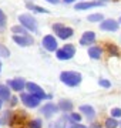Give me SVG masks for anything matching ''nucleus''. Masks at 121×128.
<instances>
[{
	"instance_id": "obj_13",
	"label": "nucleus",
	"mask_w": 121,
	"mask_h": 128,
	"mask_svg": "<svg viewBox=\"0 0 121 128\" xmlns=\"http://www.w3.org/2000/svg\"><path fill=\"white\" fill-rule=\"evenodd\" d=\"M94 41H96V33L94 32H86L81 36L80 38V44L81 46H88V44H93Z\"/></svg>"
},
{
	"instance_id": "obj_34",
	"label": "nucleus",
	"mask_w": 121,
	"mask_h": 128,
	"mask_svg": "<svg viewBox=\"0 0 121 128\" xmlns=\"http://www.w3.org/2000/svg\"><path fill=\"white\" fill-rule=\"evenodd\" d=\"M2 104H3V101L0 100V108H2Z\"/></svg>"
},
{
	"instance_id": "obj_21",
	"label": "nucleus",
	"mask_w": 121,
	"mask_h": 128,
	"mask_svg": "<svg viewBox=\"0 0 121 128\" xmlns=\"http://www.w3.org/2000/svg\"><path fill=\"white\" fill-rule=\"evenodd\" d=\"M27 7H28V9H33L34 12H37V13H48V10L44 9V7H40V6L30 4V3H27Z\"/></svg>"
},
{
	"instance_id": "obj_17",
	"label": "nucleus",
	"mask_w": 121,
	"mask_h": 128,
	"mask_svg": "<svg viewBox=\"0 0 121 128\" xmlns=\"http://www.w3.org/2000/svg\"><path fill=\"white\" fill-rule=\"evenodd\" d=\"M9 98H12V96H10V90H9V86L0 84V100H9Z\"/></svg>"
},
{
	"instance_id": "obj_4",
	"label": "nucleus",
	"mask_w": 121,
	"mask_h": 128,
	"mask_svg": "<svg viewBox=\"0 0 121 128\" xmlns=\"http://www.w3.org/2000/svg\"><path fill=\"white\" fill-rule=\"evenodd\" d=\"M53 30H54V33L57 34V37H60V38H63V40L70 38V37L74 34V32H73L71 27H67V26L60 24V23L54 24V26H53Z\"/></svg>"
},
{
	"instance_id": "obj_24",
	"label": "nucleus",
	"mask_w": 121,
	"mask_h": 128,
	"mask_svg": "<svg viewBox=\"0 0 121 128\" xmlns=\"http://www.w3.org/2000/svg\"><path fill=\"white\" fill-rule=\"evenodd\" d=\"M107 48H108V51H110V54H111V56H118V48H117L116 46H112V44H108Z\"/></svg>"
},
{
	"instance_id": "obj_30",
	"label": "nucleus",
	"mask_w": 121,
	"mask_h": 128,
	"mask_svg": "<svg viewBox=\"0 0 121 128\" xmlns=\"http://www.w3.org/2000/svg\"><path fill=\"white\" fill-rule=\"evenodd\" d=\"M90 128H101V125H100V124H91Z\"/></svg>"
},
{
	"instance_id": "obj_35",
	"label": "nucleus",
	"mask_w": 121,
	"mask_h": 128,
	"mask_svg": "<svg viewBox=\"0 0 121 128\" xmlns=\"http://www.w3.org/2000/svg\"><path fill=\"white\" fill-rule=\"evenodd\" d=\"M97 2H100V0H97ZM101 2H106V0H101Z\"/></svg>"
},
{
	"instance_id": "obj_3",
	"label": "nucleus",
	"mask_w": 121,
	"mask_h": 128,
	"mask_svg": "<svg viewBox=\"0 0 121 128\" xmlns=\"http://www.w3.org/2000/svg\"><path fill=\"white\" fill-rule=\"evenodd\" d=\"M76 54V47L73 44H66L63 48H58L56 51V56L58 60H70Z\"/></svg>"
},
{
	"instance_id": "obj_36",
	"label": "nucleus",
	"mask_w": 121,
	"mask_h": 128,
	"mask_svg": "<svg viewBox=\"0 0 121 128\" xmlns=\"http://www.w3.org/2000/svg\"><path fill=\"white\" fill-rule=\"evenodd\" d=\"M0 70H2V63H0Z\"/></svg>"
},
{
	"instance_id": "obj_15",
	"label": "nucleus",
	"mask_w": 121,
	"mask_h": 128,
	"mask_svg": "<svg viewBox=\"0 0 121 128\" xmlns=\"http://www.w3.org/2000/svg\"><path fill=\"white\" fill-rule=\"evenodd\" d=\"M101 54H102V50L100 47H90L88 48V56L93 60H100L101 58Z\"/></svg>"
},
{
	"instance_id": "obj_25",
	"label": "nucleus",
	"mask_w": 121,
	"mask_h": 128,
	"mask_svg": "<svg viewBox=\"0 0 121 128\" xmlns=\"http://www.w3.org/2000/svg\"><path fill=\"white\" fill-rule=\"evenodd\" d=\"M98 84H100L101 87H104V88H110L111 87V82L108 81V80H104V78H101V80L98 81Z\"/></svg>"
},
{
	"instance_id": "obj_32",
	"label": "nucleus",
	"mask_w": 121,
	"mask_h": 128,
	"mask_svg": "<svg viewBox=\"0 0 121 128\" xmlns=\"http://www.w3.org/2000/svg\"><path fill=\"white\" fill-rule=\"evenodd\" d=\"M47 2H48V3H53V4H57L60 0H47Z\"/></svg>"
},
{
	"instance_id": "obj_8",
	"label": "nucleus",
	"mask_w": 121,
	"mask_h": 128,
	"mask_svg": "<svg viewBox=\"0 0 121 128\" xmlns=\"http://www.w3.org/2000/svg\"><path fill=\"white\" fill-rule=\"evenodd\" d=\"M42 44L47 51H57V40L54 38V36H46Z\"/></svg>"
},
{
	"instance_id": "obj_1",
	"label": "nucleus",
	"mask_w": 121,
	"mask_h": 128,
	"mask_svg": "<svg viewBox=\"0 0 121 128\" xmlns=\"http://www.w3.org/2000/svg\"><path fill=\"white\" fill-rule=\"evenodd\" d=\"M60 80L63 84L68 86V87H76L81 82V74L77 71H63L60 74Z\"/></svg>"
},
{
	"instance_id": "obj_11",
	"label": "nucleus",
	"mask_w": 121,
	"mask_h": 128,
	"mask_svg": "<svg viewBox=\"0 0 121 128\" xmlns=\"http://www.w3.org/2000/svg\"><path fill=\"white\" fill-rule=\"evenodd\" d=\"M26 84H27V82L24 81L23 78H13V80L7 81V86H9L12 90H14V91H23L24 87H26Z\"/></svg>"
},
{
	"instance_id": "obj_14",
	"label": "nucleus",
	"mask_w": 121,
	"mask_h": 128,
	"mask_svg": "<svg viewBox=\"0 0 121 128\" xmlns=\"http://www.w3.org/2000/svg\"><path fill=\"white\" fill-rule=\"evenodd\" d=\"M80 112H83L84 117L87 120H90V121H93L96 118V111H94V108L91 105H81L80 107Z\"/></svg>"
},
{
	"instance_id": "obj_2",
	"label": "nucleus",
	"mask_w": 121,
	"mask_h": 128,
	"mask_svg": "<svg viewBox=\"0 0 121 128\" xmlns=\"http://www.w3.org/2000/svg\"><path fill=\"white\" fill-rule=\"evenodd\" d=\"M19 22L24 28H27L28 32H37V22H36V18L33 17L32 14H28V13L20 14Z\"/></svg>"
},
{
	"instance_id": "obj_29",
	"label": "nucleus",
	"mask_w": 121,
	"mask_h": 128,
	"mask_svg": "<svg viewBox=\"0 0 121 128\" xmlns=\"http://www.w3.org/2000/svg\"><path fill=\"white\" fill-rule=\"evenodd\" d=\"M70 128H87V127H86V125H81V124H78V122H71Z\"/></svg>"
},
{
	"instance_id": "obj_39",
	"label": "nucleus",
	"mask_w": 121,
	"mask_h": 128,
	"mask_svg": "<svg viewBox=\"0 0 121 128\" xmlns=\"http://www.w3.org/2000/svg\"><path fill=\"white\" fill-rule=\"evenodd\" d=\"M0 122H2V120H0Z\"/></svg>"
},
{
	"instance_id": "obj_18",
	"label": "nucleus",
	"mask_w": 121,
	"mask_h": 128,
	"mask_svg": "<svg viewBox=\"0 0 121 128\" xmlns=\"http://www.w3.org/2000/svg\"><path fill=\"white\" fill-rule=\"evenodd\" d=\"M12 32L16 33V36H26L28 30L24 28L23 26H13V27H12Z\"/></svg>"
},
{
	"instance_id": "obj_37",
	"label": "nucleus",
	"mask_w": 121,
	"mask_h": 128,
	"mask_svg": "<svg viewBox=\"0 0 121 128\" xmlns=\"http://www.w3.org/2000/svg\"><path fill=\"white\" fill-rule=\"evenodd\" d=\"M120 23H121V18H120Z\"/></svg>"
},
{
	"instance_id": "obj_27",
	"label": "nucleus",
	"mask_w": 121,
	"mask_h": 128,
	"mask_svg": "<svg viewBox=\"0 0 121 128\" xmlns=\"http://www.w3.org/2000/svg\"><path fill=\"white\" fill-rule=\"evenodd\" d=\"M111 117H112V118L121 117V108H112V110H111Z\"/></svg>"
},
{
	"instance_id": "obj_10",
	"label": "nucleus",
	"mask_w": 121,
	"mask_h": 128,
	"mask_svg": "<svg viewBox=\"0 0 121 128\" xmlns=\"http://www.w3.org/2000/svg\"><path fill=\"white\" fill-rule=\"evenodd\" d=\"M13 41L16 43V44L22 46V47H27V46H32L34 40H33V37L28 36V34H26V36H16V34H14Z\"/></svg>"
},
{
	"instance_id": "obj_20",
	"label": "nucleus",
	"mask_w": 121,
	"mask_h": 128,
	"mask_svg": "<svg viewBox=\"0 0 121 128\" xmlns=\"http://www.w3.org/2000/svg\"><path fill=\"white\" fill-rule=\"evenodd\" d=\"M120 125V122L117 121L116 118H108V120H106V128H117Z\"/></svg>"
},
{
	"instance_id": "obj_9",
	"label": "nucleus",
	"mask_w": 121,
	"mask_h": 128,
	"mask_svg": "<svg viewBox=\"0 0 121 128\" xmlns=\"http://www.w3.org/2000/svg\"><path fill=\"white\" fill-rule=\"evenodd\" d=\"M100 28L106 30V32H117L118 30V22L112 20V18H107L100 23Z\"/></svg>"
},
{
	"instance_id": "obj_7",
	"label": "nucleus",
	"mask_w": 121,
	"mask_h": 128,
	"mask_svg": "<svg viewBox=\"0 0 121 128\" xmlns=\"http://www.w3.org/2000/svg\"><path fill=\"white\" fill-rule=\"evenodd\" d=\"M20 98L23 101V104L26 105V107H30V108H36V107L40 104V101H42L40 98L32 96V94H22Z\"/></svg>"
},
{
	"instance_id": "obj_23",
	"label": "nucleus",
	"mask_w": 121,
	"mask_h": 128,
	"mask_svg": "<svg viewBox=\"0 0 121 128\" xmlns=\"http://www.w3.org/2000/svg\"><path fill=\"white\" fill-rule=\"evenodd\" d=\"M12 117H13V114H12V111H6L4 112V117H3V121H4V124H12Z\"/></svg>"
},
{
	"instance_id": "obj_33",
	"label": "nucleus",
	"mask_w": 121,
	"mask_h": 128,
	"mask_svg": "<svg viewBox=\"0 0 121 128\" xmlns=\"http://www.w3.org/2000/svg\"><path fill=\"white\" fill-rule=\"evenodd\" d=\"M64 3H73V2H76V0H63Z\"/></svg>"
},
{
	"instance_id": "obj_16",
	"label": "nucleus",
	"mask_w": 121,
	"mask_h": 128,
	"mask_svg": "<svg viewBox=\"0 0 121 128\" xmlns=\"http://www.w3.org/2000/svg\"><path fill=\"white\" fill-rule=\"evenodd\" d=\"M58 108H60L61 111H64V112H70L71 110H73V102L68 100H61L60 102H58Z\"/></svg>"
},
{
	"instance_id": "obj_19",
	"label": "nucleus",
	"mask_w": 121,
	"mask_h": 128,
	"mask_svg": "<svg viewBox=\"0 0 121 128\" xmlns=\"http://www.w3.org/2000/svg\"><path fill=\"white\" fill-rule=\"evenodd\" d=\"M88 22H91V23H97V22H104V17H102V14H101V13L90 14V16H88Z\"/></svg>"
},
{
	"instance_id": "obj_12",
	"label": "nucleus",
	"mask_w": 121,
	"mask_h": 128,
	"mask_svg": "<svg viewBox=\"0 0 121 128\" xmlns=\"http://www.w3.org/2000/svg\"><path fill=\"white\" fill-rule=\"evenodd\" d=\"M98 6H102V2H81V3H77L76 4V10H88L93 9V7H98Z\"/></svg>"
},
{
	"instance_id": "obj_26",
	"label": "nucleus",
	"mask_w": 121,
	"mask_h": 128,
	"mask_svg": "<svg viewBox=\"0 0 121 128\" xmlns=\"http://www.w3.org/2000/svg\"><path fill=\"white\" fill-rule=\"evenodd\" d=\"M6 24V14L3 13V10H0V28L4 27Z\"/></svg>"
},
{
	"instance_id": "obj_38",
	"label": "nucleus",
	"mask_w": 121,
	"mask_h": 128,
	"mask_svg": "<svg viewBox=\"0 0 121 128\" xmlns=\"http://www.w3.org/2000/svg\"><path fill=\"white\" fill-rule=\"evenodd\" d=\"M120 127H121V122H120Z\"/></svg>"
},
{
	"instance_id": "obj_22",
	"label": "nucleus",
	"mask_w": 121,
	"mask_h": 128,
	"mask_svg": "<svg viewBox=\"0 0 121 128\" xmlns=\"http://www.w3.org/2000/svg\"><path fill=\"white\" fill-rule=\"evenodd\" d=\"M28 127L30 128H42L43 124H42V120H32L28 122Z\"/></svg>"
},
{
	"instance_id": "obj_5",
	"label": "nucleus",
	"mask_w": 121,
	"mask_h": 128,
	"mask_svg": "<svg viewBox=\"0 0 121 128\" xmlns=\"http://www.w3.org/2000/svg\"><path fill=\"white\" fill-rule=\"evenodd\" d=\"M26 88L28 90V94H32V96L37 97V98H40V100L50 98V96H46L44 90H43L42 87H38L37 84H34V82H27V84H26Z\"/></svg>"
},
{
	"instance_id": "obj_31",
	"label": "nucleus",
	"mask_w": 121,
	"mask_h": 128,
	"mask_svg": "<svg viewBox=\"0 0 121 128\" xmlns=\"http://www.w3.org/2000/svg\"><path fill=\"white\" fill-rule=\"evenodd\" d=\"M16 102H17V98L16 97H12V105H16Z\"/></svg>"
},
{
	"instance_id": "obj_6",
	"label": "nucleus",
	"mask_w": 121,
	"mask_h": 128,
	"mask_svg": "<svg viewBox=\"0 0 121 128\" xmlns=\"http://www.w3.org/2000/svg\"><path fill=\"white\" fill-rule=\"evenodd\" d=\"M58 105L53 104V102H47V104H44L42 107V110H40V112H42L46 118H50V117H53L54 114H57L58 112Z\"/></svg>"
},
{
	"instance_id": "obj_28",
	"label": "nucleus",
	"mask_w": 121,
	"mask_h": 128,
	"mask_svg": "<svg viewBox=\"0 0 121 128\" xmlns=\"http://www.w3.org/2000/svg\"><path fill=\"white\" fill-rule=\"evenodd\" d=\"M70 120L73 121V122H80V120H81V115H80V114H76V112H73V114L70 115Z\"/></svg>"
}]
</instances>
